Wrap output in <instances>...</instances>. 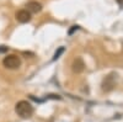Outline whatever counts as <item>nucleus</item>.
<instances>
[{"label":"nucleus","instance_id":"nucleus-1","mask_svg":"<svg viewBox=\"0 0 123 122\" xmlns=\"http://www.w3.org/2000/svg\"><path fill=\"white\" fill-rule=\"evenodd\" d=\"M15 111H16V114L20 117H22V118H30L31 116L33 115V106L31 105L28 101L21 100V101H18V103L16 104Z\"/></svg>","mask_w":123,"mask_h":122},{"label":"nucleus","instance_id":"nucleus-2","mask_svg":"<svg viewBox=\"0 0 123 122\" xmlns=\"http://www.w3.org/2000/svg\"><path fill=\"white\" fill-rule=\"evenodd\" d=\"M3 64L7 69H17L21 65V59L16 54H9L3 59Z\"/></svg>","mask_w":123,"mask_h":122},{"label":"nucleus","instance_id":"nucleus-3","mask_svg":"<svg viewBox=\"0 0 123 122\" xmlns=\"http://www.w3.org/2000/svg\"><path fill=\"white\" fill-rule=\"evenodd\" d=\"M116 77L117 75H115L113 73L107 75L104 79V81H102V90L104 91H111L112 89H113L116 86Z\"/></svg>","mask_w":123,"mask_h":122},{"label":"nucleus","instance_id":"nucleus-4","mask_svg":"<svg viewBox=\"0 0 123 122\" xmlns=\"http://www.w3.org/2000/svg\"><path fill=\"white\" fill-rule=\"evenodd\" d=\"M16 20L21 24H26L31 21V14L27 10H18L16 13Z\"/></svg>","mask_w":123,"mask_h":122},{"label":"nucleus","instance_id":"nucleus-5","mask_svg":"<svg viewBox=\"0 0 123 122\" xmlns=\"http://www.w3.org/2000/svg\"><path fill=\"white\" fill-rule=\"evenodd\" d=\"M71 68H73V72H74V73H81V72H84V69H85L84 60L81 59L80 57L75 58L74 62H73V64H71Z\"/></svg>","mask_w":123,"mask_h":122},{"label":"nucleus","instance_id":"nucleus-6","mask_svg":"<svg viewBox=\"0 0 123 122\" xmlns=\"http://www.w3.org/2000/svg\"><path fill=\"white\" fill-rule=\"evenodd\" d=\"M26 7H27L26 10L30 14H37V13H39L41 10H42V5H41L39 3H37V1H30V3H27Z\"/></svg>","mask_w":123,"mask_h":122},{"label":"nucleus","instance_id":"nucleus-7","mask_svg":"<svg viewBox=\"0 0 123 122\" xmlns=\"http://www.w3.org/2000/svg\"><path fill=\"white\" fill-rule=\"evenodd\" d=\"M64 51H65V48L64 47H59L57 51H55V53H54V56H53V58H52V60H57L62 54L64 53Z\"/></svg>","mask_w":123,"mask_h":122},{"label":"nucleus","instance_id":"nucleus-8","mask_svg":"<svg viewBox=\"0 0 123 122\" xmlns=\"http://www.w3.org/2000/svg\"><path fill=\"white\" fill-rule=\"evenodd\" d=\"M76 30H79V26L74 25V26H71V28L69 30V32H68V33H69V35H73V32H74V31H76Z\"/></svg>","mask_w":123,"mask_h":122},{"label":"nucleus","instance_id":"nucleus-9","mask_svg":"<svg viewBox=\"0 0 123 122\" xmlns=\"http://www.w3.org/2000/svg\"><path fill=\"white\" fill-rule=\"evenodd\" d=\"M7 49H9V47H6V46H0V53L7 52Z\"/></svg>","mask_w":123,"mask_h":122},{"label":"nucleus","instance_id":"nucleus-10","mask_svg":"<svg viewBox=\"0 0 123 122\" xmlns=\"http://www.w3.org/2000/svg\"><path fill=\"white\" fill-rule=\"evenodd\" d=\"M116 1L118 3V5H119V6H123V0H116Z\"/></svg>","mask_w":123,"mask_h":122}]
</instances>
